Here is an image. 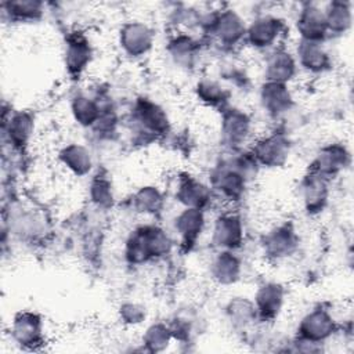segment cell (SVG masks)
Instances as JSON below:
<instances>
[{"label":"cell","mask_w":354,"mask_h":354,"mask_svg":"<svg viewBox=\"0 0 354 354\" xmlns=\"http://www.w3.org/2000/svg\"><path fill=\"white\" fill-rule=\"evenodd\" d=\"M151 41V30L142 24H130L122 30V44L130 54L145 53Z\"/></svg>","instance_id":"obj_4"},{"label":"cell","mask_w":354,"mask_h":354,"mask_svg":"<svg viewBox=\"0 0 354 354\" xmlns=\"http://www.w3.org/2000/svg\"><path fill=\"white\" fill-rule=\"evenodd\" d=\"M297 24L306 41H317L322 39L326 32L325 14L314 6H308L301 11Z\"/></svg>","instance_id":"obj_2"},{"label":"cell","mask_w":354,"mask_h":354,"mask_svg":"<svg viewBox=\"0 0 354 354\" xmlns=\"http://www.w3.org/2000/svg\"><path fill=\"white\" fill-rule=\"evenodd\" d=\"M281 21L274 17H260L256 21H253L252 26L249 28V39L253 43V46L266 47L271 46V43L278 37L281 32Z\"/></svg>","instance_id":"obj_3"},{"label":"cell","mask_w":354,"mask_h":354,"mask_svg":"<svg viewBox=\"0 0 354 354\" xmlns=\"http://www.w3.org/2000/svg\"><path fill=\"white\" fill-rule=\"evenodd\" d=\"M283 144L285 142L281 138L270 137L268 140L260 142V145L257 147V156L264 163L278 165L283 159V156L286 153Z\"/></svg>","instance_id":"obj_8"},{"label":"cell","mask_w":354,"mask_h":354,"mask_svg":"<svg viewBox=\"0 0 354 354\" xmlns=\"http://www.w3.org/2000/svg\"><path fill=\"white\" fill-rule=\"evenodd\" d=\"M326 29L333 32H344L351 24V8L348 3L335 1L324 11Z\"/></svg>","instance_id":"obj_5"},{"label":"cell","mask_w":354,"mask_h":354,"mask_svg":"<svg viewBox=\"0 0 354 354\" xmlns=\"http://www.w3.org/2000/svg\"><path fill=\"white\" fill-rule=\"evenodd\" d=\"M167 245L169 241L167 236H165L163 231L145 227L137 231V235L130 239L127 254L133 261L138 263L165 252L167 249Z\"/></svg>","instance_id":"obj_1"},{"label":"cell","mask_w":354,"mask_h":354,"mask_svg":"<svg viewBox=\"0 0 354 354\" xmlns=\"http://www.w3.org/2000/svg\"><path fill=\"white\" fill-rule=\"evenodd\" d=\"M202 213L198 209H187L185 213H183L178 218V228L181 236L185 239V242L192 241L196 238L198 232L202 228Z\"/></svg>","instance_id":"obj_9"},{"label":"cell","mask_w":354,"mask_h":354,"mask_svg":"<svg viewBox=\"0 0 354 354\" xmlns=\"http://www.w3.org/2000/svg\"><path fill=\"white\" fill-rule=\"evenodd\" d=\"M282 301V290L278 285H267L257 293L259 310L263 314L271 315L275 311L278 313Z\"/></svg>","instance_id":"obj_10"},{"label":"cell","mask_w":354,"mask_h":354,"mask_svg":"<svg viewBox=\"0 0 354 354\" xmlns=\"http://www.w3.org/2000/svg\"><path fill=\"white\" fill-rule=\"evenodd\" d=\"M295 64L289 54L285 53H277L270 61H268V73L270 79H272L277 83H281L282 80L289 79V76L293 73Z\"/></svg>","instance_id":"obj_11"},{"label":"cell","mask_w":354,"mask_h":354,"mask_svg":"<svg viewBox=\"0 0 354 354\" xmlns=\"http://www.w3.org/2000/svg\"><path fill=\"white\" fill-rule=\"evenodd\" d=\"M239 220L234 217H224L218 220L214 228V241L217 245L224 248L238 246L241 241V225Z\"/></svg>","instance_id":"obj_6"},{"label":"cell","mask_w":354,"mask_h":354,"mask_svg":"<svg viewBox=\"0 0 354 354\" xmlns=\"http://www.w3.org/2000/svg\"><path fill=\"white\" fill-rule=\"evenodd\" d=\"M306 46L300 51L301 62L306 68L313 71H321L326 64V54L318 46L317 41H306Z\"/></svg>","instance_id":"obj_12"},{"label":"cell","mask_w":354,"mask_h":354,"mask_svg":"<svg viewBox=\"0 0 354 354\" xmlns=\"http://www.w3.org/2000/svg\"><path fill=\"white\" fill-rule=\"evenodd\" d=\"M228 120L225 122L224 126V134L231 140V141H241L245 138L246 131H248V119L245 118V115L241 113H234L231 116H228Z\"/></svg>","instance_id":"obj_13"},{"label":"cell","mask_w":354,"mask_h":354,"mask_svg":"<svg viewBox=\"0 0 354 354\" xmlns=\"http://www.w3.org/2000/svg\"><path fill=\"white\" fill-rule=\"evenodd\" d=\"M216 30L220 35V37L225 41H236L242 33H245V25L242 24L241 18L228 11L223 14L217 21H216Z\"/></svg>","instance_id":"obj_7"}]
</instances>
